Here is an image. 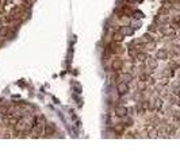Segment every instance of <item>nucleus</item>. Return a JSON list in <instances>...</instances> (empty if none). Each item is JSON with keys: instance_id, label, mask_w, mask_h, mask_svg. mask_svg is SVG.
Listing matches in <instances>:
<instances>
[{"instance_id": "0eeeda50", "label": "nucleus", "mask_w": 180, "mask_h": 162, "mask_svg": "<svg viewBox=\"0 0 180 162\" xmlns=\"http://www.w3.org/2000/svg\"><path fill=\"white\" fill-rule=\"evenodd\" d=\"M119 32L122 35H126V34H129V29L127 27H121V29H119Z\"/></svg>"}, {"instance_id": "423d86ee", "label": "nucleus", "mask_w": 180, "mask_h": 162, "mask_svg": "<svg viewBox=\"0 0 180 162\" xmlns=\"http://www.w3.org/2000/svg\"><path fill=\"white\" fill-rule=\"evenodd\" d=\"M123 80H125V83H130L133 80V76L132 74H125V76H123Z\"/></svg>"}, {"instance_id": "9d476101", "label": "nucleus", "mask_w": 180, "mask_h": 162, "mask_svg": "<svg viewBox=\"0 0 180 162\" xmlns=\"http://www.w3.org/2000/svg\"><path fill=\"white\" fill-rule=\"evenodd\" d=\"M129 3H134V1H137V0H127Z\"/></svg>"}, {"instance_id": "7ed1b4c3", "label": "nucleus", "mask_w": 180, "mask_h": 162, "mask_svg": "<svg viewBox=\"0 0 180 162\" xmlns=\"http://www.w3.org/2000/svg\"><path fill=\"white\" fill-rule=\"evenodd\" d=\"M115 112H116V116L123 118V116H126V114H127V108L126 107H118L115 109Z\"/></svg>"}, {"instance_id": "f257e3e1", "label": "nucleus", "mask_w": 180, "mask_h": 162, "mask_svg": "<svg viewBox=\"0 0 180 162\" xmlns=\"http://www.w3.org/2000/svg\"><path fill=\"white\" fill-rule=\"evenodd\" d=\"M116 91H118L119 95H125V93L129 92V85L127 83H119L118 86H116Z\"/></svg>"}, {"instance_id": "f03ea898", "label": "nucleus", "mask_w": 180, "mask_h": 162, "mask_svg": "<svg viewBox=\"0 0 180 162\" xmlns=\"http://www.w3.org/2000/svg\"><path fill=\"white\" fill-rule=\"evenodd\" d=\"M111 68H113L114 72H118V70L122 69V60L121 58H115L113 61V64H111Z\"/></svg>"}, {"instance_id": "6e6552de", "label": "nucleus", "mask_w": 180, "mask_h": 162, "mask_svg": "<svg viewBox=\"0 0 180 162\" xmlns=\"http://www.w3.org/2000/svg\"><path fill=\"white\" fill-rule=\"evenodd\" d=\"M134 18H135V19H138V18H142V14L137 11V12H134Z\"/></svg>"}, {"instance_id": "20e7f679", "label": "nucleus", "mask_w": 180, "mask_h": 162, "mask_svg": "<svg viewBox=\"0 0 180 162\" xmlns=\"http://www.w3.org/2000/svg\"><path fill=\"white\" fill-rule=\"evenodd\" d=\"M53 132H54V126L51 123H48L45 127V134L46 135H53Z\"/></svg>"}, {"instance_id": "1a4fd4ad", "label": "nucleus", "mask_w": 180, "mask_h": 162, "mask_svg": "<svg viewBox=\"0 0 180 162\" xmlns=\"http://www.w3.org/2000/svg\"><path fill=\"white\" fill-rule=\"evenodd\" d=\"M149 66L156 68V61H149Z\"/></svg>"}, {"instance_id": "39448f33", "label": "nucleus", "mask_w": 180, "mask_h": 162, "mask_svg": "<svg viewBox=\"0 0 180 162\" xmlns=\"http://www.w3.org/2000/svg\"><path fill=\"white\" fill-rule=\"evenodd\" d=\"M111 51H113V53H122V51H123V49L121 48L119 45L114 43L113 46H111Z\"/></svg>"}]
</instances>
